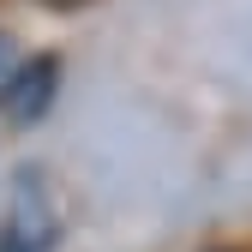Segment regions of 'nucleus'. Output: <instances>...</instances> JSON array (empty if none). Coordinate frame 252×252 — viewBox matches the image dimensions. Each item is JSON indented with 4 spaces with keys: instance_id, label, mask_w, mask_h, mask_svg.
Returning <instances> with one entry per match:
<instances>
[{
    "instance_id": "20e7f679",
    "label": "nucleus",
    "mask_w": 252,
    "mask_h": 252,
    "mask_svg": "<svg viewBox=\"0 0 252 252\" xmlns=\"http://www.w3.org/2000/svg\"><path fill=\"white\" fill-rule=\"evenodd\" d=\"M48 6H72V0H48Z\"/></svg>"
},
{
    "instance_id": "f03ea898",
    "label": "nucleus",
    "mask_w": 252,
    "mask_h": 252,
    "mask_svg": "<svg viewBox=\"0 0 252 252\" xmlns=\"http://www.w3.org/2000/svg\"><path fill=\"white\" fill-rule=\"evenodd\" d=\"M54 90H60V60L36 54V60H24V66H12L0 78V114L12 126H36L54 108Z\"/></svg>"
},
{
    "instance_id": "7ed1b4c3",
    "label": "nucleus",
    "mask_w": 252,
    "mask_h": 252,
    "mask_svg": "<svg viewBox=\"0 0 252 252\" xmlns=\"http://www.w3.org/2000/svg\"><path fill=\"white\" fill-rule=\"evenodd\" d=\"M6 66H12V42H6V30H0V78H6Z\"/></svg>"
},
{
    "instance_id": "f257e3e1",
    "label": "nucleus",
    "mask_w": 252,
    "mask_h": 252,
    "mask_svg": "<svg viewBox=\"0 0 252 252\" xmlns=\"http://www.w3.org/2000/svg\"><path fill=\"white\" fill-rule=\"evenodd\" d=\"M60 246V192L42 168H18L6 216H0V252H54Z\"/></svg>"
}]
</instances>
